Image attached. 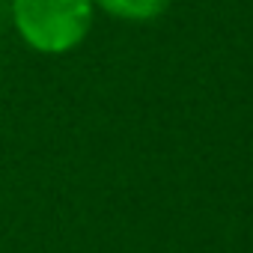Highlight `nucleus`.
I'll use <instances>...</instances> for the list:
<instances>
[{
  "mask_svg": "<svg viewBox=\"0 0 253 253\" xmlns=\"http://www.w3.org/2000/svg\"><path fill=\"white\" fill-rule=\"evenodd\" d=\"M92 0H12V24L39 54L75 51L92 24Z\"/></svg>",
  "mask_w": 253,
  "mask_h": 253,
  "instance_id": "obj_1",
  "label": "nucleus"
},
{
  "mask_svg": "<svg viewBox=\"0 0 253 253\" xmlns=\"http://www.w3.org/2000/svg\"><path fill=\"white\" fill-rule=\"evenodd\" d=\"M92 3L122 21H149L170 6V0H92Z\"/></svg>",
  "mask_w": 253,
  "mask_h": 253,
  "instance_id": "obj_2",
  "label": "nucleus"
}]
</instances>
